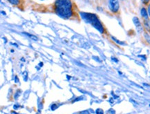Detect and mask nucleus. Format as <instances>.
I'll list each match as a JSON object with an SVG mask.
<instances>
[{"instance_id":"1","label":"nucleus","mask_w":150,"mask_h":114,"mask_svg":"<svg viewBox=\"0 0 150 114\" xmlns=\"http://www.w3.org/2000/svg\"><path fill=\"white\" fill-rule=\"evenodd\" d=\"M56 13L63 19H69L72 15V3L70 0H56L54 4Z\"/></svg>"},{"instance_id":"2","label":"nucleus","mask_w":150,"mask_h":114,"mask_svg":"<svg viewBox=\"0 0 150 114\" xmlns=\"http://www.w3.org/2000/svg\"><path fill=\"white\" fill-rule=\"evenodd\" d=\"M81 16L83 20H85L87 23L91 24L94 28H95L101 33L104 32V28L96 15L89 13H81Z\"/></svg>"},{"instance_id":"3","label":"nucleus","mask_w":150,"mask_h":114,"mask_svg":"<svg viewBox=\"0 0 150 114\" xmlns=\"http://www.w3.org/2000/svg\"><path fill=\"white\" fill-rule=\"evenodd\" d=\"M108 6H109L110 10L112 13H116L119 10L120 4L118 0H108Z\"/></svg>"},{"instance_id":"4","label":"nucleus","mask_w":150,"mask_h":114,"mask_svg":"<svg viewBox=\"0 0 150 114\" xmlns=\"http://www.w3.org/2000/svg\"><path fill=\"white\" fill-rule=\"evenodd\" d=\"M133 22H134L135 27H136V29H137V30H138V33L142 32V31H143V29H142V27L141 24H140L139 19H138V17H134V19H133Z\"/></svg>"},{"instance_id":"5","label":"nucleus","mask_w":150,"mask_h":114,"mask_svg":"<svg viewBox=\"0 0 150 114\" xmlns=\"http://www.w3.org/2000/svg\"><path fill=\"white\" fill-rule=\"evenodd\" d=\"M140 14H141V16L143 17L144 21H146V20H149V15H148L147 10H146L145 8H142L140 10Z\"/></svg>"},{"instance_id":"6","label":"nucleus","mask_w":150,"mask_h":114,"mask_svg":"<svg viewBox=\"0 0 150 114\" xmlns=\"http://www.w3.org/2000/svg\"><path fill=\"white\" fill-rule=\"evenodd\" d=\"M24 33V34H25L26 35H27L28 37H29L31 39H32L33 40H34V41H37V40H38V37H35V35H31V34H29V33Z\"/></svg>"},{"instance_id":"7","label":"nucleus","mask_w":150,"mask_h":114,"mask_svg":"<svg viewBox=\"0 0 150 114\" xmlns=\"http://www.w3.org/2000/svg\"><path fill=\"white\" fill-rule=\"evenodd\" d=\"M8 1L13 5H18L20 3V0H8Z\"/></svg>"},{"instance_id":"8","label":"nucleus","mask_w":150,"mask_h":114,"mask_svg":"<svg viewBox=\"0 0 150 114\" xmlns=\"http://www.w3.org/2000/svg\"><path fill=\"white\" fill-rule=\"evenodd\" d=\"M145 37L146 40H147V42H149V44H150V35H148L147 33H145Z\"/></svg>"},{"instance_id":"9","label":"nucleus","mask_w":150,"mask_h":114,"mask_svg":"<svg viewBox=\"0 0 150 114\" xmlns=\"http://www.w3.org/2000/svg\"><path fill=\"white\" fill-rule=\"evenodd\" d=\"M96 114H104V111H103L102 109H98L96 111Z\"/></svg>"},{"instance_id":"10","label":"nucleus","mask_w":150,"mask_h":114,"mask_svg":"<svg viewBox=\"0 0 150 114\" xmlns=\"http://www.w3.org/2000/svg\"><path fill=\"white\" fill-rule=\"evenodd\" d=\"M142 3H144V4H148V3H149L150 0H141Z\"/></svg>"},{"instance_id":"11","label":"nucleus","mask_w":150,"mask_h":114,"mask_svg":"<svg viewBox=\"0 0 150 114\" xmlns=\"http://www.w3.org/2000/svg\"><path fill=\"white\" fill-rule=\"evenodd\" d=\"M112 37V39H113V40L115 41V42H117V43H118V44H124V43H123V42H120V41H119V40H117V39H116V38H115V37Z\"/></svg>"},{"instance_id":"12","label":"nucleus","mask_w":150,"mask_h":114,"mask_svg":"<svg viewBox=\"0 0 150 114\" xmlns=\"http://www.w3.org/2000/svg\"><path fill=\"white\" fill-rule=\"evenodd\" d=\"M20 90H18V92H17L16 94H15V98H16V99L18 98L19 96H20Z\"/></svg>"},{"instance_id":"13","label":"nucleus","mask_w":150,"mask_h":114,"mask_svg":"<svg viewBox=\"0 0 150 114\" xmlns=\"http://www.w3.org/2000/svg\"><path fill=\"white\" fill-rule=\"evenodd\" d=\"M147 13H148V15L150 17V3L148 6V8H147Z\"/></svg>"},{"instance_id":"14","label":"nucleus","mask_w":150,"mask_h":114,"mask_svg":"<svg viewBox=\"0 0 150 114\" xmlns=\"http://www.w3.org/2000/svg\"><path fill=\"white\" fill-rule=\"evenodd\" d=\"M52 110H54V109H56V108H57V106H56V104H54V105L52 106Z\"/></svg>"}]
</instances>
